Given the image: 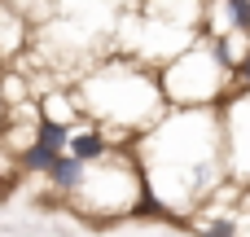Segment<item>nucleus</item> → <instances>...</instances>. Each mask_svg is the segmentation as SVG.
Instances as JSON below:
<instances>
[{"label":"nucleus","instance_id":"nucleus-8","mask_svg":"<svg viewBox=\"0 0 250 237\" xmlns=\"http://www.w3.org/2000/svg\"><path fill=\"white\" fill-rule=\"evenodd\" d=\"M44 180L53 185V194H62V198H75V194L83 189V180H88V167H83L79 158H70V154H62V158L53 163V172H48Z\"/></svg>","mask_w":250,"mask_h":237},{"label":"nucleus","instance_id":"nucleus-16","mask_svg":"<svg viewBox=\"0 0 250 237\" xmlns=\"http://www.w3.org/2000/svg\"><path fill=\"white\" fill-rule=\"evenodd\" d=\"M9 194V180H4V158H0V198Z\"/></svg>","mask_w":250,"mask_h":237},{"label":"nucleus","instance_id":"nucleus-12","mask_svg":"<svg viewBox=\"0 0 250 237\" xmlns=\"http://www.w3.org/2000/svg\"><path fill=\"white\" fill-rule=\"evenodd\" d=\"M0 145H4L9 154H22V150H31V145H35V123H4V132H0Z\"/></svg>","mask_w":250,"mask_h":237},{"label":"nucleus","instance_id":"nucleus-13","mask_svg":"<svg viewBox=\"0 0 250 237\" xmlns=\"http://www.w3.org/2000/svg\"><path fill=\"white\" fill-rule=\"evenodd\" d=\"M53 163H57V154H53V150H44V145H31V150H22V154H18V167H22V172H40V176H48V172H53Z\"/></svg>","mask_w":250,"mask_h":237},{"label":"nucleus","instance_id":"nucleus-15","mask_svg":"<svg viewBox=\"0 0 250 237\" xmlns=\"http://www.w3.org/2000/svg\"><path fill=\"white\" fill-rule=\"evenodd\" d=\"M4 4H9V9H13V13H31V9H35V4H40V0H4Z\"/></svg>","mask_w":250,"mask_h":237},{"label":"nucleus","instance_id":"nucleus-7","mask_svg":"<svg viewBox=\"0 0 250 237\" xmlns=\"http://www.w3.org/2000/svg\"><path fill=\"white\" fill-rule=\"evenodd\" d=\"M40 119H48V123H66V128H79V106H75L70 88H48V92H40Z\"/></svg>","mask_w":250,"mask_h":237},{"label":"nucleus","instance_id":"nucleus-9","mask_svg":"<svg viewBox=\"0 0 250 237\" xmlns=\"http://www.w3.org/2000/svg\"><path fill=\"white\" fill-rule=\"evenodd\" d=\"M22 35H26V22H22V13H13V9L0 0V62H9V57L22 48Z\"/></svg>","mask_w":250,"mask_h":237},{"label":"nucleus","instance_id":"nucleus-10","mask_svg":"<svg viewBox=\"0 0 250 237\" xmlns=\"http://www.w3.org/2000/svg\"><path fill=\"white\" fill-rule=\"evenodd\" d=\"M132 220H176V215L158 202V194L149 189L145 176H141V194H136V202H132Z\"/></svg>","mask_w":250,"mask_h":237},{"label":"nucleus","instance_id":"nucleus-2","mask_svg":"<svg viewBox=\"0 0 250 237\" xmlns=\"http://www.w3.org/2000/svg\"><path fill=\"white\" fill-rule=\"evenodd\" d=\"M158 88L167 110H211V106H224L237 84H233V70L220 66L211 40L198 35L180 57H171L158 70Z\"/></svg>","mask_w":250,"mask_h":237},{"label":"nucleus","instance_id":"nucleus-6","mask_svg":"<svg viewBox=\"0 0 250 237\" xmlns=\"http://www.w3.org/2000/svg\"><path fill=\"white\" fill-rule=\"evenodd\" d=\"M66 154H70V158H79L83 167H97V163H105V158L114 154V145L105 141V132H101L97 123H79V128L70 132Z\"/></svg>","mask_w":250,"mask_h":237},{"label":"nucleus","instance_id":"nucleus-11","mask_svg":"<svg viewBox=\"0 0 250 237\" xmlns=\"http://www.w3.org/2000/svg\"><path fill=\"white\" fill-rule=\"evenodd\" d=\"M70 132H75V128H66V123H48V119H40V123H35V145H44V150H53V154L62 158L66 145H70Z\"/></svg>","mask_w":250,"mask_h":237},{"label":"nucleus","instance_id":"nucleus-14","mask_svg":"<svg viewBox=\"0 0 250 237\" xmlns=\"http://www.w3.org/2000/svg\"><path fill=\"white\" fill-rule=\"evenodd\" d=\"M233 84H237V88H250V53H246V62L237 66V75H233Z\"/></svg>","mask_w":250,"mask_h":237},{"label":"nucleus","instance_id":"nucleus-3","mask_svg":"<svg viewBox=\"0 0 250 237\" xmlns=\"http://www.w3.org/2000/svg\"><path fill=\"white\" fill-rule=\"evenodd\" d=\"M136 194H141V158L132 145V150H114L105 163L88 167V180L70 202L97 220H105V215L114 220V215H132Z\"/></svg>","mask_w":250,"mask_h":237},{"label":"nucleus","instance_id":"nucleus-1","mask_svg":"<svg viewBox=\"0 0 250 237\" xmlns=\"http://www.w3.org/2000/svg\"><path fill=\"white\" fill-rule=\"evenodd\" d=\"M79 114H88L97 128L105 132H127V136H145L163 114V88H158V70L141 66V62H101L83 75H75L70 88Z\"/></svg>","mask_w":250,"mask_h":237},{"label":"nucleus","instance_id":"nucleus-17","mask_svg":"<svg viewBox=\"0 0 250 237\" xmlns=\"http://www.w3.org/2000/svg\"><path fill=\"white\" fill-rule=\"evenodd\" d=\"M4 119H9V110H4V101H0V132H4Z\"/></svg>","mask_w":250,"mask_h":237},{"label":"nucleus","instance_id":"nucleus-4","mask_svg":"<svg viewBox=\"0 0 250 237\" xmlns=\"http://www.w3.org/2000/svg\"><path fill=\"white\" fill-rule=\"evenodd\" d=\"M220 132H224V176L250 189V88H233L220 106Z\"/></svg>","mask_w":250,"mask_h":237},{"label":"nucleus","instance_id":"nucleus-5","mask_svg":"<svg viewBox=\"0 0 250 237\" xmlns=\"http://www.w3.org/2000/svg\"><path fill=\"white\" fill-rule=\"evenodd\" d=\"M202 9L207 0H145V18L171 31H193L202 35Z\"/></svg>","mask_w":250,"mask_h":237}]
</instances>
